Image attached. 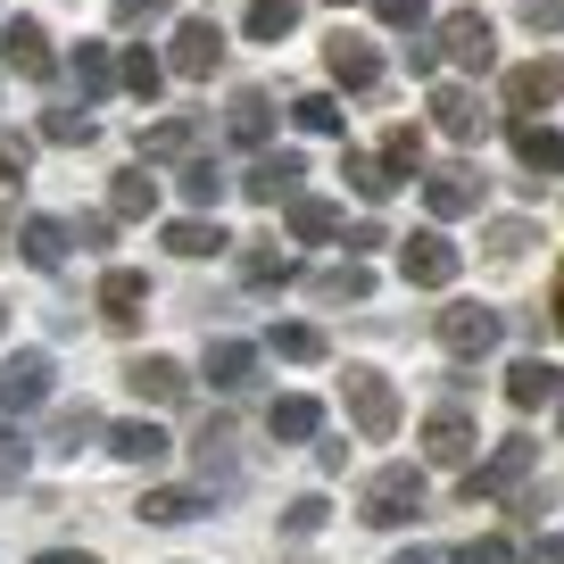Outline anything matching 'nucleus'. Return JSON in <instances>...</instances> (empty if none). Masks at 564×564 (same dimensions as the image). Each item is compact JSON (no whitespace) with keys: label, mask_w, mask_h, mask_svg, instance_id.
<instances>
[{"label":"nucleus","mask_w":564,"mask_h":564,"mask_svg":"<svg viewBox=\"0 0 564 564\" xmlns=\"http://www.w3.org/2000/svg\"><path fill=\"white\" fill-rule=\"evenodd\" d=\"M357 514H366L373 531L415 523V514H423V474H415V465H390V474H373V481H366V498H357Z\"/></svg>","instance_id":"f257e3e1"},{"label":"nucleus","mask_w":564,"mask_h":564,"mask_svg":"<svg viewBox=\"0 0 564 564\" xmlns=\"http://www.w3.org/2000/svg\"><path fill=\"white\" fill-rule=\"evenodd\" d=\"M349 423H357V441H390V432H399V390L382 382V373L373 366H349Z\"/></svg>","instance_id":"f03ea898"},{"label":"nucleus","mask_w":564,"mask_h":564,"mask_svg":"<svg viewBox=\"0 0 564 564\" xmlns=\"http://www.w3.org/2000/svg\"><path fill=\"white\" fill-rule=\"evenodd\" d=\"M457 241H448V232H406L399 241V274L415 282V291H448V282H457Z\"/></svg>","instance_id":"7ed1b4c3"},{"label":"nucleus","mask_w":564,"mask_h":564,"mask_svg":"<svg viewBox=\"0 0 564 564\" xmlns=\"http://www.w3.org/2000/svg\"><path fill=\"white\" fill-rule=\"evenodd\" d=\"M432 333H441V349H448V357H490L507 324H498L481 300H457V307H441V324H432Z\"/></svg>","instance_id":"20e7f679"},{"label":"nucleus","mask_w":564,"mask_h":564,"mask_svg":"<svg viewBox=\"0 0 564 564\" xmlns=\"http://www.w3.org/2000/svg\"><path fill=\"white\" fill-rule=\"evenodd\" d=\"M216 58H225V25L216 18H183L175 42H166V75H216Z\"/></svg>","instance_id":"39448f33"},{"label":"nucleus","mask_w":564,"mask_h":564,"mask_svg":"<svg viewBox=\"0 0 564 564\" xmlns=\"http://www.w3.org/2000/svg\"><path fill=\"white\" fill-rule=\"evenodd\" d=\"M432 51L481 75V67L498 58V34H490V18H481V9H457V18H441V42H432Z\"/></svg>","instance_id":"423d86ee"},{"label":"nucleus","mask_w":564,"mask_h":564,"mask_svg":"<svg viewBox=\"0 0 564 564\" xmlns=\"http://www.w3.org/2000/svg\"><path fill=\"white\" fill-rule=\"evenodd\" d=\"M556 100H564V58H531V67L507 75V117H540Z\"/></svg>","instance_id":"0eeeda50"},{"label":"nucleus","mask_w":564,"mask_h":564,"mask_svg":"<svg viewBox=\"0 0 564 564\" xmlns=\"http://www.w3.org/2000/svg\"><path fill=\"white\" fill-rule=\"evenodd\" d=\"M0 58H9V67H18L25 84H51V75H58V58H51V34H42L34 18H9V25H0Z\"/></svg>","instance_id":"6e6552de"},{"label":"nucleus","mask_w":564,"mask_h":564,"mask_svg":"<svg viewBox=\"0 0 564 564\" xmlns=\"http://www.w3.org/2000/svg\"><path fill=\"white\" fill-rule=\"evenodd\" d=\"M42 399H51V357L42 349L9 357V366H0V406H9V415H34Z\"/></svg>","instance_id":"1a4fd4ad"},{"label":"nucleus","mask_w":564,"mask_h":564,"mask_svg":"<svg viewBox=\"0 0 564 564\" xmlns=\"http://www.w3.org/2000/svg\"><path fill=\"white\" fill-rule=\"evenodd\" d=\"M324 67H333V84H349V91L382 84V51H373L366 34H333V42H324Z\"/></svg>","instance_id":"9d476101"},{"label":"nucleus","mask_w":564,"mask_h":564,"mask_svg":"<svg viewBox=\"0 0 564 564\" xmlns=\"http://www.w3.org/2000/svg\"><path fill=\"white\" fill-rule=\"evenodd\" d=\"M141 307H150V274H133V265H117V274L100 282V324L108 333H133Z\"/></svg>","instance_id":"9b49d317"},{"label":"nucleus","mask_w":564,"mask_h":564,"mask_svg":"<svg viewBox=\"0 0 564 564\" xmlns=\"http://www.w3.org/2000/svg\"><path fill=\"white\" fill-rule=\"evenodd\" d=\"M300 175H307V166H300V150H265V159L249 166V183H241V192L258 199V208H282V199L300 192Z\"/></svg>","instance_id":"f8f14e48"},{"label":"nucleus","mask_w":564,"mask_h":564,"mask_svg":"<svg viewBox=\"0 0 564 564\" xmlns=\"http://www.w3.org/2000/svg\"><path fill=\"white\" fill-rule=\"evenodd\" d=\"M432 117H441L448 141H481V133H490V117H481V100L465 84H432Z\"/></svg>","instance_id":"ddd939ff"},{"label":"nucleus","mask_w":564,"mask_h":564,"mask_svg":"<svg viewBox=\"0 0 564 564\" xmlns=\"http://www.w3.org/2000/svg\"><path fill=\"white\" fill-rule=\"evenodd\" d=\"M523 474H531V441L514 432V441H498V457L481 465V474H465V498H498V490H514Z\"/></svg>","instance_id":"4468645a"},{"label":"nucleus","mask_w":564,"mask_h":564,"mask_svg":"<svg viewBox=\"0 0 564 564\" xmlns=\"http://www.w3.org/2000/svg\"><path fill=\"white\" fill-rule=\"evenodd\" d=\"M514 159H523V175H564V133L540 117H514Z\"/></svg>","instance_id":"2eb2a0df"},{"label":"nucleus","mask_w":564,"mask_h":564,"mask_svg":"<svg viewBox=\"0 0 564 564\" xmlns=\"http://www.w3.org/2000/svg\"><path fill=\"white\" fill-rule=\"evenodd\" d=\"M423 199H432V216H474L481 183H474V166H432V175H423Z\"/></svg>","instance_id":"dca6fc26"},{"label":"nucleus","mask_w":564,"mask_h":564,"mask_svg":"<svg viewBox=\"0 0 564 564\" xmlns=\"http://www.w3.org/2000/svg\"><path fill=\"white\" fill-rule=\"evenodd\" d=\"M18 249H25V265H34V274H58V265H67V249H75V232L58 225V216H25Z\"/></svg>","instance_id":"f3484780"},{"label":"nucleus","mask_w":564,"mask_h":564,"mask_svg":"<svg viewBox=\"0 0 564 564\" xmlns=\"http://www.w3.org/2000/svg\"><path fill=\"white\" fill-rule=\"evenodd\" d=\"M141 159H150V166L199 159V117H159V124H141Z\"/></svg>","instance_id":"a211bd4d"},{"label":"nucleus","mask_w":564,"mask_h":564,"mask_svg":"<svg viewBox=\"0 0 564 564\" xmlns=\"http://www.w3.org/2000/svg\"><path fill=\"white\" fill-rule=\"evenodd\" d=\"M208 382L225 390V399H241V390L258 382V349H249V340H208Z\"/></svg>","instance_id":"6ab92c4d"},{"label":"nucleus","mask_w":564,"mask_h":564,"mask_svg":"<svg viewBox=\"0 0 564 564\" xmlns=\"http://www.w3.org/2000/svg\"><path fill=\"white\" fill-rule=\"evenodd\" d=\"M133 514H141V523H159V531H175V523H199V514H216V498H208V490H150Z\"/></svg>","instance_id":"aec40b11"},{"label":"nucleus","mask_w":564,"mask_h":564,"mask_svg":"<svg viewBox=\"0 0 564 564\" xmlns=\"http://www.w3.org/2000/svg\"><path fill=\"white\" fill-rule=\"evenodd\" d=\"M423 457H432V465H465V457H474V423H465L457 406H441V415L423 423Z\"/></svg>","instance_id":"412c9836"},{"label":"nucleus","mask_w":564,"mask_h":564,"mask_svg":"<svg viewBox=\"0 0 564 564\" xmlns=\"http://www.w3.org/2000/svg\"><path fill=\"white\" fill-rule=\"evenodd\" d=\"M124 382H133L150 406H175L183 390H192V382H183V366H175V357H133V366H124Z\"/></svg>","instance_id":"4be33fe9"},{"label":"nucleus","mask_w":564,"mask_h":564,"mask_svg":"<svg viewBox=\"0 0 564 564\" xmlns=\"http://www.w3.org/2000/svg\"><path fill=\"white\" fill-rule=\"evenodd\" d=\"M225 133L241 141V150H265V133H274V100H265V91H232Z\"/></svg>","instance_id":"5701e85b"},{"label":"nucleus","mask_w":564,"mask_h":564,"mask_svg":"<svg viewBox=\"0 0 564 564\" xmlns=\"http://www.w3.org/2000/svg\"><path fill=\"white\" fill-rule=\"evenodd\" d=\"M108 448H117L124 465H150V474H159V465L175 457V441H166L159 423H117V432H108Z\"/></svg>","instance_id":"b1692460"},{"label":"nucleus","mask_w":564,"mask_h":564,"mask_svg":"<svg viewBox=\"0 0 564 564\" xmlns=\"http://www.w3.org/2000/svg\"><path fill=\"white\" fill-rule=\"evenodd\" d=\"M556 390H564V373H556V366H540V357H514V366H507V399L523 406V415H531V406H547Z\"/></svg>","instance_id":"393cba45"},{"label":"nucleus","mask_w":564,"mask_h":564,"mask_svg":"<svg viewBox=\"0 0 564 564\" xmlns=\"http://www.w3.org/2000/svg\"><path fill=\"white\" fill-rule=\"evenodd\" d=\"M282 225H291V241H333V232H340V208H333V199L291 192V199H282Z\"/></svg>","instance_id":"a878e982"},{"label":"nucleus","mask_w":564,"mask_h":564,"mask_svg":"<svg viewBox=\"0 0 564 564\" xmlns=\"http://www.w3.org/2000/svg\"><path fill=\"white\" fill-rule=\"evenodd\" d=\"M265 432H274V441H316V432H324V406L291 390V399H274V406H265Z\"/></svg>","instance_id":"bb28decb"},{"label":"nucleus","mask_w":564,"mask_h":564,"mask_svg":"<svg viewBox=\"0 0 564 564\" xmlns=\"http://www.w3.org/2000/svg\"><path fill=\"white\" fill-rule=\"evenodd\" d=\"M150 208H159V183L141 175V166H124V175L108 183V216H117V225H141Z\"/></svg>","instance_id":"cd10ccee"},{"label":"nucleus","mask_w":564,"mask_h":564,"mask_svg":"<svg viewBox=\"0 0 564 564\" xmlns=\"http://www.w3.org/2000/svg\"><path fill=\"white\" fill-rule=\"evenodd\" d=\"M75 91H84V108L117 91V51H108V42H84V51H75Z\"/></svg>","instance_id":"c85d7f7f"},{"label":"nucleus","mask_w":564,"mask_h":564,"mask_svg":"<svg viewBox=\"0 0 564 564\" xmlns=\"http://www.w3.org/2000/svg\"><path fill=\"white\" fill-rule=\"evenodd\" d=\"M159 241L175 249V258H216V249H232V241H225V225H208V216H175Z\"/></svg>","instance_id":"c756f323"},{"label":"nucleus","mask_w":564,"mask_h":564,"mask_svg":"<svg viewBox=\"0 0 564 564\" xmlns=\"http://www.w3.org/2000/svg\"><path fill=\"white\" fill-rule=\"evenodd\" d=\"M340 183H349L357 199H373V208H382V199L399 192V175H390L382 159H366V150H349V159H340Z\"/></svg>","instance_id":"7c9ffc66"},{"label":"nucleus","mask_w":564,"mask_h":564,"mask_svg":"<svg viewBox=\"0 0 564 564\" xmlns=\"http://www.w3.org/2000/svg\"><path fill=\"white\" fill-rule=\"evenodd\" d=\"M265 349H274L282 366H316V357H324V333H316V324H274V333H265Z\"/></svg>","instance_id":"2f4dec72"},{"label":"nucleus","mask_w":564,"mask_h":564,"mask_svg":"<svg viewBox=\"0 0 564 564\" xmlns=\"http://www.w3.org/2000/svg\"><path fill=\"white\" fill-rule=\"evenodd\" d=\"M241 274H249V282H258V291H265V282H291V274H300V258H291V249H282V241H249Z\"/></svg>","instance_id":"473e14b6"},{"label":"nucleus","mask_w":564,"mask_h":564,"mask_svg":"<svg viewBox=\"0 0 564 564\" xmlns=\"http://www.w3.org/2000/svg\"><path fill=\"white\" fill-rule=\"evenodd\" d=\"M300 25V0H249V42H282Z\"/></svg>","instance_id":"72a5a7b5"},{"label":"nucleus","mask_w":564,"mask_h":564,"mask_svg":"<svg viewBox=\"0 0 564 564\" xmlns=\"http://www.w3.org/2000/svg\"><path fill=\"white\" fill-rule=\"evenodd\" d=\"M117 84H124V91H141V100H159V84H166V58H150V51H124V58H117Z\"/></svg>","instance_id":"f704fd0d"},{"label":"nucleus","mask_w":564,"mask_h":564,"mask_svg":"<svg viewBox=\"0 0 564 564\" xmlns=\"http://www.w3.org/2000/svg\"><path fill=\"white\" fill-rule=\"evenodd\" d=\"M291 117H300V133H340V100H333V91H307V100H291Z\"/></svg>","instance_id":"c9c22d12"},{"label":"nucleus","mask_w":564,"mask_h":564,"mask_svg":"<svg viewBox=\"0 0 564 564\" xmlns=\"http://www.w3.org/2000/svg\"><path fill=\"white\" fill-rule=\"evenodd\" d=\"M382 166H390V175H399V183H406V175H415V166H423V133H415V124H399V133L382 141Z\"/></svg>","instance_id":"e433bc0d"},{"label":"nucleus","mask_w":564,"mask_h":564,"mask_svg":"<svg viewBox=\"0 0 564 564\" xmlns=\"http://www.w3.org/2000/svg\"><path fill=\"white\" fill-rule=\"evenodd\" d=\"M366 291H373V274H366L357 258H349V265H333V274L316 282V300H366Z\"/></svg>","instance_id":"4c0bfd02"},{"label":"nucleus","mask_w":564,"mask_h":564,"mask_svg":"<svg viewBox=\"0 0 564 564\" xmlns=\"http://www.w3.org/2000/svg\"><path fill=\"white\" fill-rule=\"evenodd\" d=\"M42 141L75 150V141H91V117H84V108H51V117H42Z\"/></svg>","instance_id":"58836bf2"},{"label":"nucleus","mask_w":564,"mask_h":564,"mask_svg":"<svg viewBox=\"0 0 564 564\" xmlns=\"http://www.w3.org/2000/svg\"><path fill=\"white\" fill-rule=\"evenodd\" d=\"M216 192H225V175H216L208 159H183V199H199V208H216Z\"/></svg>","instance_id":"ea45409f"},{"label":"nucleus","mask_w":564,"mask_h":564,"mask_svg":"<svg viewBox=\"0 0 564 564\" xmlns=\"http://www.w3.org/2000/svg\"><path fill=\"white\" fill-rule=\"evenodd\" d=\"M324 514H333V507H324V498H291V514H282V531H291V540H316V531H324Z\"/></svg>","instance_id":"a19ab883"},{"label":"nucleus","mask_w":564,"mask_h":564,"mask_svg":"<svg viewBox=\"0 0 564 564\" xmlns=\"http://www.w3.org/2000/svg\"><path fill=\"white\" fill-rule=\"evenodd\" d=\"M25 159H34V141H9V133H0V192H9V183H25Z\"/></svg>","instance_id":"79ce46f5"},{"label":"nucleus","mask_w":564,"mask_h":564,"mask_svg":"<svg viewBox=\"0 0 564 564\" xmlns=\"http://www.w3.org/2000/svg\"><path fill=\"white\" fill-rule=\"evenodd\" d=\"M91 432H100V415H91V406H67V415H58V448H84Z\"/></svg>","instance_id":"37998d69"},{"label":"nucleus","mask_w":564,"mask_h":564,"mask_svg":"<svg viewBox=\"0 0 564 564\" xmlns=\"http://www.w3.org/2000/svg\"><path fill=\"white\" fill-rule=\"evenodd\" d=\"M523 25L531 34H564V0H523Z\"/></svg>","instance_id":"c03bdc74"},{"label":"nucleus","mask_w":564,"mask_h":564,"mask_svg":"<svg viewBox=\"0 0 564 564\" xmlns=\"http://www.w3.org/2000/svg\"><path fill=\"white\" fill-rule=\"evenodd\" d=\"M423 9H432V0H373V18H382V25H423Z\"/></svg>","instance_id":"a18cd8bd"},{"label":"nucleus","mask_w":564,"mask_h":564,"mask_svg":"<svg viewBox=\"0 0 564 564\" xmlns=\"http://www.w3.org/2000/svg\"><path fill=\"white\" fill-rule=\"evenodd\" d=\"M75 241H84V249H108V232H117V216H75Z\"/></svg>","instance_id":"49530a36"},{"label":"nucleus","mask_w":564,"mask_h":564,"mask_svg":"<svg viewBox=\"0 0 564 564\" xmlns=\"http://www.w3.org/2000/svg\"><path fill=\"white\" fill-rule=\"evenodd\" d=\"M457 564H514V547L507 540H474V547H457Z\"/></svg>","instance_id":"de8ad7c7"},{"label":"nucleus","mask_w":564,"mask_h":564,"mask_svg":"<svg viewBox=\"0 0 564 564\" xmlns=\"http://www.w3.org/2000/svg\"><path fill=\"white\" fill-rule=\"evenodd\" d=\"M490 249H498V258H523V249H531V225H498Z\"/></svg>","instance_id":"09e8293b"},{"label":"nucleus","mask_w":564,"mask_h":564,"mask_svg":"<svg viewBox=\"0 0 564 564\" xmlns=\"http://www.w3.org/2000/svg\"><path fill=\"white\" fill-rule=\"evenodd\" d=\"M108 9H117V25H141V18H159L166 0H108Z\"/></svg>","instance_id":"8fccbe9b"},{"label":"nucleus","mask_w":564,"mask_h":564,"mask_svg":"<svg viewBox=\"0 0 564 564\" xmlns=\"http://www.w3.org/2000/svg\"><path fill=\"white\" fill-rule=\"evenodd\" d=\"M399 564H457V556H441V547H406Z\"/></svg>","instance_id":"3c124183"},{"label":"nucleus","mask_w":564,"mask_h":564,"mask_svg":"<svg viewBox=\"0 0 564 564\" xmlns=\"http://www.w3.org/2000/svg\"><path fill=\"white\" fill-rule=\"evenodd\" d=\"M531 564H564V547H556V540H540V547H531Z\"/></svg>","instance_id":"603ef678"},{"label":"nucleus","mask_w":564,"mask_h":564,"mask_svg":"<svg viewBox=\"0 0 564 564\" xmlns=\"http://www.w3.org/2000/svg\"><path fill=\"white\" fill-rule=\"evenodd\" d=\"M9 448H25V441H18V423H9V415H0V457H9Z\"/></svg>","instance_id":"864d4df0"},{"label":"nucleus","mask_w":564,"mask_h":564,"mask_svg":"<svg viewBox=\"0 0 564 564\" xmlns=\"http://www.w3.org/2000/svg\"><path fill=\"white\" fill-rule=\"evenodd\" d=\"M556 324H564V274H556Z\"/></svg>","instance_id":"5fc2aeb1"},{"label":"nucleus","mask_w":564,"mask_h":564,"mask_svg":"<svg viewBox=\"0 0 564 564\" xmlns=\"http://www.w3.org/2000/svg\"><path fill=\"white\" fill-rule=\"evenodd\" d=\"M556 423H564V390H556Z\"/></svg>","instance_id":"6e6d98bb"},{"label":"nucleus","mask_w":564,"mask_h":564,"mask_svg":"<svg viewBox=\"0 0 564 564\" xmlns=\"http://www.w3.org/2000/svg\"><path fill=\"white\" fill-rule=\"evenodd\" d=\"M0 316H9V307H0Z\"/></svg>","instance_id":"4d7b16f0"}]
</instances>
